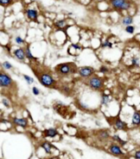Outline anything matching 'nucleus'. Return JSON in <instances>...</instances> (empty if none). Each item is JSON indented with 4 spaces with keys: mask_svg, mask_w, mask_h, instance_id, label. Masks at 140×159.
Here are the masks:
<instances>
[{
    "mask_svg": "<svg viewBox=\"0 0 140 159\" xmlns=\"http://www.w3.org/2000/svg\"><path fill=\"white\" fill-rule=\"evenodd\" d=\"M113 8L117 10H128L130 8V3L128 0H110Z\"/></svg>",
    "mask_w": 140,
    "mask_h": 159,
    "instance_id": "f257e3e1",
    "label": "nucleus"
},
{
    "mask_svg": "<svg viewBox=\"0 0 140 159\" xmlns=\"http://www.w3.org/2000/svg\"><path fill=\"white\" fill-rule=\"evenodd\" d=\"M88 84L89 85V87L93 89V90H99L103 86V80L100 77L97 76H91L88 79Z\"/></svg>",
    "mask_w": 140,
    "mask_h": 159,
    "instance_id": "f03ea898",
    "label": "nucleus"
},
{
    "mask_svg": "<svg viewBox=\"0 0 140 159\" xmlns=\"http://www.w3.org/2000/svg\"><path fill=\"white\" fill-rule=\"evenodd\" d=\"M38 80L45 87H52L54 85V79L48 73H43L38 76Z\"/></svg>",
    "mask_w": 140,
    "mask_h": 159,
    "instance_id": "7ed1b4c3",
    "label": "nucleus"
},
{
    "mask_svg": "<svg viewBox=\"0 0 140 159\" xmlns=\"http://www.w3.org/2000/svg\"><path fill=\"white\" fill-rule=\"evenodd\" d=\"M13 82L12 80L8 74L4 73L3 71L1 72L0 74V85L2 88H9L12 85Z\"/></svg>",
    "mask_w": 140,
    "mask_h": 159,
    "instance_id": "20e7f679",
    "label": "nucleus"
},
{
    "mask_svg": "<svg viewBox=\"0 0 140 159\" xmlns=\"http://www.w3.org/2000/svg\"><path fill=\"white\" fill-rule=\"evenodd\" d=\"M77 72L83 78H90L92 75L94 73V69L90 66H82L78 69Z\"/></svg>",
    "mask_w": 140,
    "mask_h": 159,
    "instance_id": "39448f33",
    "label": "nucleus"
},
{
    "mask_svg": "<svg viewBox=\"0 0 140 159\" xmlns=\"http://www.w3.org/2000/svg\"><path fill=\"white\" fill-rule=\"evenodd\" d=\"M74 64H68V63H63V64H61L58 67V73H60L61 75H68L70 73L73 72V66Z\"/></svg>",
    "mask_w": 140,
    "mask_h": 159,
    "instance_id": "423d86ee",
    "label": "nucleus"
},
{
    "mask_svg": "<svg viewBox=\"0 0 140 159\" xmlns=\"http://www.w3.org/2000/svg\"><path fill=\"white\" fill-rule=\"evenodd\" d=\"M109 152L115 156H122L124 154L121 146L118 145V144H111L110 147H109Z\"/></svg>",
    "mask_w": 140,
    "mask_h": 159,
    "instance_id": "0eeeda50",
    "label": "nucleus"
},
{
    "mask_svg": "<svg viewBox=\"0 0 140 159\" xmlns=\"http://www.w3.org/2000/svg\"><path fill=\"white\" fill-rule=\"evenodd\" d=\"M14 56L20 61H24L26 58L25 57V49H22V48H19L14 51Z\"/></svg>",
    "mask_w": 140,
    "mask_h": 159,
    "instance_id": "6e6552de",
    "label": "nucleus"
},
{
    "mask_svg": "<svg viewBox=\"0 0 140 159\" xmlns=\"http://www.w3.org/2000/svg\"><path fill=\"white\" fill-rule=\"evenodd\" d=\"M12 121H13L14 125L16 126H21V127H23V128H25L27 126V120L25 118H17V117H14L12 119Z\"/></svg>",
    "mask_w": 140,
    "mask_h": 159,
    "instance_id": "1a4fd4ad",
    "label": "nucleus"
},
{
    "mask_svg": "<svg viewBox=\"0 0 140 159\" xmlns=\"http://www.w3.org/2000/svg\"><path fill=\"white\" fill-rule=\"evenodd\" d=\"M114 126L116 130H124L126 129V124L125 123L124 121H122L120 118H116L114 121Z\"/></svg>",
    "mask_w": 140,
    "mask_h": 159,
    "instance_id": "9d476101",
    "label": "nucleus"
},
{
    "mask_svg": "<svg viewBox=\"0 0 140 159\" xmlns=\"http://www.w3.org/2000/svg\"><path fill=\"white\" fill-rule=\"evenodd\" d=\"M26 16L31 21H36L38 17V12L35 9H28L26 10Z\"/></svg>",
    "mask_w": 140,
    "mask_h": 159,
    "instance_id": "9b49d317",
    "label": "nucleus"
},
{
    "mask_svg": "<svg viewBox=\"0 0 140 159\" xmlns=\"http://www.w3.org/2000/svg\"><path fill=\"white\" fill-rule=\"evenodd\" d=\"M44 135H45L46 137L53 138L58 135V131H57V130L56 129L50 128V129H48L45 130V132H44Z\"/></svg>",
    "mask_w": 140,
    "mask_h": 159,
    "instance_id": "f8f14e48",
    "label": "nucleus"
},
{
    "mask_svg": "<svg viewBox=\"0 0 140 159\" xmlns=\"http://www.w3.org/2000/svg\"><path fill=\"white\" fill-rule=\"evenodd\" d=\"M132 123L135 126H139L140 125V113L138 112H135L132 117Z\"/></svg>",
    "mask_w": 140,
    "mask_h": 159,
    "instance_id": "ddd939ff",
    "label": "nucleus"
},
{
    "mask_svg": "<svg viewBox=\"0 0 140 159\" xmlns=\"http://www.w3.org/2000/svg\"><path fill=\"white\" fill-rule=\"evenodd\" d=\"M41 147L43 148L45 153L48 154H52V145L50 144L48 142H44L41 144Z\"/></svg>",
    "mask_w": 140,
    "mask_h": 159,
    "instance_id": "4468645a",
    "label": "nucleus"
},
{
    "mask_svg": "<svg viewBox=\"0 0 140 159\" xmlns=\"http://www.w3.org/2000/svg\"><path fill=\"white\" fill-rule=\"evenodd\" d=\"M98 139L101 140H107L109 139L110 137V135H109V133L107 130H101V131H99L98 133Z\"/></svg>",
    "mask_w": 140,
    "mask_h": 159,
    "instance_id": "2eb2a0df",
    "label": "nucleus"
},
{
    "mask_svg": "<svg viewBox=\"0 0 140 159\" xmlns=\"http://www.w3.org/2000/svg\"><path fill=\"white\" fill-rule=\"evenodd\" d=\"M133 23V17H130V16H127V17H123L122 19V24L125 25H131V24Z\"/></svg>",
    "mask_w": 140,
    "mask_h": 159,
    "instance_id": "dca6fc26",
    "label": "nucleus"
},
{
    "mask_svg": "<svg viewBox=\"0 0 140 159\" xmlns=\"http://www.w3.org/2000/svg\"><path fill=\"white\" fill-rule=\"evenodd\" d=\"M111 102L110 97L108 95H106V94H103L102 96V99H101V103L102 105H105V106H107L108 103Z\"/></svg>",
    "mask_w": 140,
    "mask_h": 159,
    "instance_id": "f3484780",
    "label": "nucleus"
},
{
    "mask_svg": "<svg viewBox=\"0 0 140 159\" xmlns=\"http://www.w3.org/2000/svg\"><path fill=\"white\" fill-rule=\"evenodd\" d=\"M25 57H26V58H28L29 60H33V59H35L33 54L31 53V51H30V47H29V46L25 47Z\"/></svg>",
    "mask_w": 140,
    "mask_h": 159,
    "instance_id": "a211bd4d",
    "label": "nucleus"
},
{
    "mask_svg": "<svg viewBox=\"0 0 140 159\" xmlns=\"http://www.w3.org/2000/svg\"><path fill=\"white\" fill-rule=\"evenodd\" d=\"M112 140H115V141H116V142L118 143L119 144H121V145H125V144H126V141H125V140H121V138H120V136L119 135H117V134H115V135H113L112 136Z\"/></svg>",
    "mask_w": 140,
    "mask_h": 159,
    "instance_id": "6ab92c4d",
    "label": "nucleus"
},
{
    "mask_svg": "<svg viewBox=\"0 0 140 159\" xmlns=\"http://www.w3.org/2000/svg\"><path fill=\"white\" fill-rule=\"evenodd\" d=\"M55 25L59 29H62L66 25V22L65 20H60V21H58V22H56Z\"/></svg>",
    "mask_w": 140,
    "mask_h": 159,
    "instance_id": "aec40b11",
    "label": "nucleus"
},
{
    "mask_svg": "<svg viewBox=\"0 0 140 159\" xmlns=\"http://www.w3.org/2000/svg\"><path fill=\"white\" fill-rule=\"evenodd\" d=\"M131 64L133 66H138L140 65V60L138 57H134L131 59Z\"/></svg>",
    "mask_w": 140,
    "mask_h": 159,
    "instance_id": "412c9836",
    "label": "nucleus"
},
{
    "mask_svg": "<svg viewBox=\"0 0 140 159\" xmlns=\"http://www.w3.org/2000/svg\"><path fill=\"white\" fill-rule=\"evenodd\" d=\"M23 77H24V79L26 80V82L28 83V85H30V84L34 83V79L32 78V77H30V76H27V75H24V76H23Z\"/></svg>",
    "mask_w": 140,
    "mask_h": 159,
    "instance_id": "4be33fe9",
    "label": "nucleus"
},
{
    "mask_svg": "<svg viewBox=\"0 0 140 159\" xmlns=\"http://www.w3.org/2000/svg\"><path fill=\"white\" fill-rule=\"evenodd\" d=\"M2 66H3V67L5 69V70H10V69L12 68V64L10 63H8V62H4V63H3Z\"/></svg>",
    "mask_w": 140,
    "mask_h": 159,
    "instance_id": "5701e85b",
    "label": "nucleus"
},
{
    "mask_svg": "<svg viewBox=\"0 0 140 159\" xmlns=\"http://www.w3.org/2000/svg\"><path fill=\"white\" fill-rule=\"evenodd\" d=\"M15 42H16V44H18V45H22L25 43L24 41V39L22 38V37H20V36H17L16 38H15Z\"/></svg>",
    "mask_w": 140,
    "mask_h": 159,
    "instance_id": "b1692460",
    "label": "nucleus"
},
{
    "mask_svg": "<svg viewBox=\"0 0 140 159\" xmlns=\"http://www.w3.org/2000/svg\"><path fill=\"white\" fill-rule=\"evenodd\" d=\"M125 31L128 34H133L135 32V27L133 25H128L125 27Z\"/></svg>",
    "mask_w": 140,
    "mask_h": 159,
    "instance_id": "393cba45",
    "label": "nucleus"
},
{
    "mask_svg": "<svg viewBox=\"0 0 140 159\" xmlns=\"http://www.w3.org/2000/svg\"><path fill=\"white\" fill-rule=\"evenodd\" d=\"M102 48H112V44L110 41L106 40V41H104L102 44Z\"/></svg>",
    "mask_w": 140,
    "mask_h": 159,
    "instance_id": "a878e982",
    "label": "nucleus"
},
{
    "mask_svg": "<svg viewBox=\"0 0 140 159\" xmlns=\"http://www.w3.org/2000/svg\"><path fill=\"white\" fill-rule=\"evenodd\" d=\"M12 2V0H0V3L3 6L9 5V4H11Z\"/></svg>",
    "mask_w": 140,
    "mask_h": 159,
    "instance_id": "bb28decb",
    "label": "nucleus"
},
{
    "mask_svg": "<svg viewBox=\"0 0 140 159\" xmlns=\"http://www.w3.org/2000/svg\"><path fill=\"white\" fill-rule=\"evenodd\" d=\"M99 71H100V72H102V73H107V72L109 71V69L107 68V66H101V67H100Z\"/></svg>",
    "mask_w": 140,
    "mask_h": 159,
    "instance_id": "cd10ccee",
    "label": "nucleus"
},
{
    "mask_svg": "<svg viewBox=\"0 0 140 159\" xmlns=\"http://www.w3.org/2000/svg\"><path fill=\"white\" fill-rule=\"evenodd\" d=\"M32 92H33L34 94L36 95V96H38V94L40 93V90H39L37 87H33V88H32Z\"/></svg>",
    "mask_w": 140,
    "mask_h": 159,
    "instance_id": "c85d7f7f",
    "label": "nucleus"
},
{
    "mask_svg": "<svg viewBox=\"0 0 140 159\" xmlns=\"http://www.w3.org/2000/svg\"><path fill=\"white\" fill-rule=\"evenodd\" d=\"M2 103H3V104L4 105L5 107H9V101L7 99H2Z\"/></svg>",
    "mask_w": 140,
    "mask_h": 159,
    "instance_id": "c756f323",
    "label": "nucleus"
},
{
    "mask_svg": "<svg viewBox=\"0 0 140 159\" xmlns=\"http://www.w3.org/2000/svg\"><path fill=\"white\" fill-rule=\"evenodd\" d=\"M135 157L136 159H140V150H138L135 152Z\"/></svg>",
    "mask_w": 140,
    "mask_h": 159,
    "instance_id": "7c9ffc66",
    "label": "nucleus"
}]
</instances>
